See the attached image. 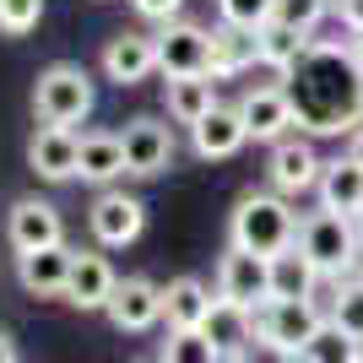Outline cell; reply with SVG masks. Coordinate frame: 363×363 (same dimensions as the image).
I'll list each match as a JSON object with an SVG mask.
<instances>
[{
  "label": "cell",
  "instance_id": "obj_30",
  "mask_svg": "<svg viewBox=\"0 0 363 363\" xmlns=\"http://www.w3.org/2000/svg\"><path fill=\"white\" fill-rule=\"evenodd\" d=\"M277 0H217V16H223V28H239V33H260L272 22Z\"/></svg>",
  "mask_w": 363,
  "mask_h": 363
},
{
  "label": "cell",
  "instance_id": "obj_35",
  "mask_svg": "<svg viewBox=\"0 0 363 363\" xmlns=\"http://www.w3.org/2000/svg\"><path fill=\"white\" fill-rule=\"evenodd\" d=\"M0 363H16V342L6 331H0Z\"/></svg>",
  "mask_w": 363,
  "mask_h": 363
},
{
  "label": "cell",
  "instance_id": "obj_5",
  "mask_svg": "<svg viewBox=\"0 0 363 363\" xmlns=\"http://www.w3.org/2000/svg\"><path fill=\"white\" fill-rule=\"evenodd\" d=\"M87 228L104 250H125V244H136L141 233H147V201L108 184V190H98V201H92Z\"/></svg>",
  "mask_w": 363,
  "mask_h": 363
},
{
  "label": "cell",
  "instance_id": "obj_4",
  "mask_svg": "<svg viewBox=\"0 0 363 363\" xmlns=\"http://www.w3.org/2000/svg\"><path fill=\"white\" fill-rule=\"evenodd\" d=\"M325 320H331V315H320L315 298H266V303L255 309V331L272 336L277 347H288L293 358H298V352L320 336V325H325Z\"/></svg>",
  "mask_w": 363,
  "mask_h": 363
},
{
  "label": "cell",
  "instance_id": "obj_38",
  "mask_svg": "<svg viewBox=\"0 0 363 363\" xmlns=\"http://www.w3.org/2000/svg\"><path fill=\"white\" fill-rule=\"evenodd\" d=\"M358 277H363V260H358Z\"/></svg>",
  "mask_w": 363,
  "mask_h": 363
},
{
  "label": "cell",
  "instance_id": "obj_8",
  "mask_svg": "<svg viewBox=\"0 0 363 363\" xmlns=\"http://www.w3.org/2000/svg\"><path fill=\"white\" fill-rule=\"evenodd\" d=\"M120 136H125V174L130 179H157L163 168H174V125L136 114Z\"/></svg>",
  "mask_w": 363,
  "mask_h": 363
},
{
  "label": "cell",
  "instance_id": "obj_2",
  "mask_svg": "<svg viewBox=\"0 0 363 363\" xmlns=\"http://www.w3.org/2000/svg\"><path fill=\"white\" fill-rule=\"evenodd\" d=\"M298 255L309 260L325 282L352 277V272H358V260H363V228H358V217L325 212V206L303 212L298 217Z\"/></svg>",
  "mask_w": 363,
  "mask_h": 363
},
{
  "label": "cell",
  "instance_id": "obj_22",
  "mask_svg": "<svg viewBox=\"0 0 363 363\" xmlns=\"http://www.w3.org/2000/svg\"><path fill=\"white\" fill-rule=\"evenodd\" d=\"M201 331L223 347V358H233V352L255 336V309H244V303H233V298H223V293H217V303H212V315H206V325H201Z\"/></svg>",
  "mask_w": 363,
  "mask_h": 363
},
{
  "label": "cell",
  "instance_id": "obj_36",
  "mask_svg": "<svg viewBox=\"0 0 363 363\" xmlns=\"http://www.w3.org/2000/svg\"><path fill=\"white\" fill-rule=\"evenodd\" d=\"M347 152H352V157L363 163V120H358V130H352V147H347Z\"/></svg>",
  "mask_w": 363,
  "mask_h": 363
},
{
  "label": "cell",
  "instance_id": "obj_15",
  "mask_svg": "<svg viewBox=\"0 0 363 363\" xmlns=\"http://www.w3.org/2000/svg\"><path fill=\"white\" fill-rule=\"evenodd\" d=\"M244 141H250V125H244L239 104H217L201 125H190V147H196V157H206V163L233 157Z\"/></svg>",
  "mask_w": 363,
  "mask_h": 363
},
{
  "label": "cell",
  "instance_id": "obj_7",
  "mask_svg": "<svg viewBox=\"0 0 363 363\" xmlns=\"http://www.w3.org/2000/svg\"><path fill=\"white\" fill-rule=\"evenodd\" d=\"M157 71L163 76H212V33L201 22H163L157 33Z\"/></svg>",
  "mask_w": 363,
  "mask_h": 363
},
{
  "label": "cell",
  "instance_id": "obj_39",
  "mask_svg": "<svg viewBox=\"0 0 363 363\" xmlns=\"http://www.w3.org/2000/svg\"><path fill=\"white\" fill-rule=\"evenodd\" d=\"M358 228H363V212H358Z\"/></svg>",
  "mask_w": 363,
  "mask_h": 363
},
{
  "label": "cell",
  "instance_id": "obj_31",
  "mask_svg": "<svg viewBox=\"0 0 363 363\" xmlns=\"http://www.w3.org/2000/svg\"><path fill=\"white\" fill-rule=\"evenodd\" d=\"M44 22V0H0V33L6 38H28Z\"/></svg>",
  "mask_w": 363,
  "mask_h": 363
},
{
  "label": "cell",
  "instance_id": "obj_11",
  "mask_svg": "<svg viewBox=\"0 0 363 363\" xmlns=\"http://www.w3.org/2000/svg\"><path fill=\"white\" fill-rule=\"evenodd\" d=\"M239 114H244V125H250V141H282V136H293V125H298L293 87H250L239 98Z\"/></svg>",
  "mask_w": 363,
  "mask_h": 363
},
{
  "label": "cell",
  "instance_id": "obj_10",
  "mask_svg": "<svg viewBox=\"0 0 363 363\" xmlns=\"http://www.w3.org/2000/svg\"><path fill=\"white\" fill-rule=\"evenodd\" d=\"M28 168L49 184H65L82 174V136L71 125H38L28 141Z\"/></svg>",
  "mask_w": 363,
  "mask_h": 363
},
{
  "label": "cell",
  "instance_id": "obj_18",
  "mask_svg": "<svg viewBox=\"0 0 363 363\" xmlns=\"http://www.w3.org/2000/svg\"><path fill=\"white\" fill-rule=\"evenodd\" d=\"M217 293L201 282V277H174L163 288V320L168 331H201L206 325V315H212Z\"/></svg>",
  "mask_w": 363,
  "mask_h": 363
},
{
  "label": "cell",
  "instance_id": "obj_13",
  "mask_svg": "<svg viewBox=\"0 0 363 363\" xmlns=\"http://www.w3.org/2000/svg\"><path fill=\"white\" fill-rule=\"evenodd\" d=\"M104 76L114 87H141L157 76V33H114L104 44Z\"/></svg>",
  "mask_w": 363,
  "mask_h": 363
},
{
  "label": "cell",
  "instance_id": "obj_20",
  "mask_svg": "<svg viewBox=\"0 0 363 363\" xmlns=\"http://www.w3.org/2000/svg\"><path fill=\"white\" fill-rule=\"evenodd\" d=\"M320 206L325 212H347V217H358L363 212V163L358 157H331L325 163V174H320Z\"/></svg>",
  "mask_w": 363,
  "mask_h": 363
},
{
  "label": "cell",
  "instance_id": "obj_33",
  "mask_svg": "<svg viewBox=\"0 0 363 363\" xmlns=\"http://www.w3.org/2000/svg\"><path fill=\"white\" fill-rule=\"evenodd\" d=\"M130 11H136L141 22H174V16L184 11V0H130Z\"/></svg>",
  "mask_w": 363,
  "mask_h": 363
},
{
  "label": "cell",
  "instance_id": "obj_27",
  "mask_svg": "<svg viewBox=\"0 0 363 363\" xmlns=\"http://www.w3.org/2000/svg\"><path fill=\"white\" fill-rule=\"evenodd\" d=\"M157 363H228V358H223V347H217L206 331H168Z\"/></svg>",
  "mask_w": 363,
  "mask_h": 363
},
{
  "label": "cell",
  "instance_id": "obj_21",
  "mask_svg": "<svg viewBox=\"0 0 363 363\" xmlns=\"http://www.w3.org/2000/svg\"><path fill=\"white\" fill-rule=\"evenodd\" d=\"M76 179L98 184V190H108L114 179H125V136H114V130L82 136V174H76Z\"/></svg>",
  "mask_w": 363,
  "mask_h": 363
},
{
  "label": "cell",
  "instance_id": "obj_1",
  "mask_svg": "<svg viewBox=\"0 0 363 363\" xmlns=\"http://www.w3.org/2000/svg\"><path fill=\"white\" fill-rule=\"evenodd\" d=\"M228 244L239 250H255V255L277 260L298 244V212H293L288 196L277 190H244L228 212Z\"/></svg>",
  "mask_w": 363,
  "mask_h": 363
},
{
  "label": "cell",
  "instance_id": "obj_23",
  "mask_svg": "<svg viewBox=\"0 0 363 363\" xmlns=\"http://www.w3.org/2000/svg\"><path fill=\"white\" fill-rule=\"evenodd\" d=\"M255 49H260V65H272V71L293 76L303 65V55H309V38L293 28H277V22H266V28L255 33Z\"/></svg>",
  "mask_w": 363,
  "mask_h": 363
},
{
  "label": "cell",
  "instance_id": "obj_37",
  "mask_svg": "<svg viewBox=\"0 0 363 363\" xmlns=\"http://www.w3.org/2000/svg\"><path fill=\"white\" fill-rule=\"evenodd\" d=\"M358 98H363V71H358Z\"/></svg>",
  "mask_w": 363,
  "mask_h": 363
},
{
  "label": "cell",
  "instance_id": "obj_25",
  "mask_svg": "<svg viewBox=\"0 0 363 363\" xmlns=\"http://www.w3.org/2000/svg\"><path fill=\"white\" fill-rule=\"evenodd\" d=\"M298 363H363V342L352 331H342L336 320H325L320 336L298 352Z\"/></svg>",
  "mask_w": 363,
  "mask_h": 363
},
{
  "label": "cell",
  "instance_id": "obj_16",
  "mask_svg": "<svg viewBox=\"0 0 363 363\" xmlns=\"http://www.w3.org/2000/svg\"><path fill=\"white\" fill-rule=\"evenodd\" d=\"M71 266H76V250H71V244H49V250L16 255V277H22V288L38 293V298H65Z\"/></svg>",
  "mask_w": 363,
  "mask_h": 363
},
{
  "label": "cell",
  "instance_id": "obj_19",
  "mask_svg": "<svg viewBox=\"0 0 363 363\" xmlns=\"http://www.w3.org/2000/svg\"><path fill=\"white\" fill-rule=\"evenodd\" d=\"M217 76H168L163 82V104H168V120L174 125H201L206 114L217 108Z\"/></svg>",
  "mask_w": 363,
  "mask_h": 363
},
{
  "label": "cell",
  "instance_id": "obj_3",
  "mask_svg": "<svg viewBox=\"0 0 363 363\" xmlns=\"http://www.w3.org/2000/svg\"><path fill=\"white\" fill-rule=\"evenodd\" d=\"M98 108V92H92V76L82 71V65L71 60H55L38 71V82H33V114L44 125H82Z\"/></svg>",
  "mask_w": 363,
  "mask_h": 363
},
{
  "label": "cell",
  "instance_id": "obj_29",
  "mask_svg": "<svg viewBox=\"0 0 363 363\" xmlns=\"http://www.w3.org/2000/svg\"><path fill=\"white\" fill-rule=\"evenodd\" d=\"M325 11H331V0H277V11H272V22L277 28H293V33H309L325 22Z\"/></svg>",
  "mask_w": 363,
  "mask_h": 363
},
{
  "label": "cell",
  "instance_id": "obj_9",
  "mask_svg": "<svg viewBox=\"0 0 363 363\" xmlns=\"http://www.w3.org/2000/svg\"><path fill=\"white\" fill-rule=\"evenodd\" d=\"M217 293L244 303V309H260V303L272 298V260L255 255V250L228 244V255L217 260Z\"/></svg>",
  "mask_w": 363,
  "mask_h": 363
},
{
  "label": "cell",
  "instance_id": "obj_26",
  "mask_svg": "<svg viewBox=\"0 0 363 363\" xmlns=\"http://www.w3.org/2000/svg\"><path fill=\"white\" fill-rule=\"evenodd\" d=\"M250 60H260L255 33H239V28H217L212 33V76H233Z\"/></svg>",
  "mask_w": 363,
  "mask_h": 363
},
{
  "label": "cell",
  "instance_id": "obj_17",
  "mask_svg": "<svg viewBox=\"0 0 363 363\" xmlns=\"http://www.w3.org/2000/svg\"><path fill=\"white\" fill-rule=\"evenodd\" d=\"M114 288H120V277H114L108 255H98V250H76L71 282H65V303H76V309H108Z\"/></svg>",
  "mask_w": 363,
  "mask_h": 363
},
{
  "label": "cell",
  "instance_id": "obj_24",
  "mask_svg": "<svg viewBox=\"0 0 363 363\" xmlns=\"http://www.w3.org/2000/svg\"><path fill=\"white\" fill-rule=\"evenodd\" d=\"M320 282H325V277H320L315 266L298 255V244H293L288 255L272 260V298H315Z\"/></svg>",
  "mask_w": 363,
  "mask_h": 363
},
{
  "label": "cell",
  "instance_id": "obj_32",
  "mask_svg": "<svg viewBox=\"0 0 363 363\" xmlns=\"http://www.w3.org/2000/svg\"><path fill=\"white\" fill-rule=\"evenodd\" d=\"M228 363H298V358H293L288 347H277L272 336H260V331H255V336H250V342H244V347L233 352Z\"/></svg>",
  "mask_w": 363,
  "mask_h": 363
},
{
  "label": "cell",
  "instance_id": "obj_6",
  "mask_svg": "<svg viewBox=\"0 0 363 363\" xmlns=\"http://www.w3.org/2000/svg\"><path fill=\"white\" fill-rule=\"evenodd\" d=\"M320 174H325V163H320V152L309 136H282L272 141V157H266V179H272L277 196H303V190H320Z\"/></svg>",
  "mask_w": 363,
  "mask_h": 363
},
{
  "label": "cell",
  "instance_id": "obj_14",
  "mask_svg": "<svg viewBox=\"0 0 363 363\" xmlns=\"http://www.w3.org/2000/svg\"><path fill=\"white\" fill-rule=\"evenodd\" d=\"M120 331H152L157 320H163V288L152 282V277H120V288H114V298H108L104 309Z\"/></svg>",
  "mask_w": 363,
  "mask_h": 363
},
{
  "label": "cell",
  "instance_id": "obj_28",
  "mask_svg": "<svg viewBox=\"0 0 363 363\" xmlns=\"http://www.w3.org/2000/svg\"><path fill=\"white\" fill-rule=\"evenodd\" d=\"M331 320L342 325V331H352L363 342V277H342L336 282V298H331Z\"/></svg>",
  "mask_w": 363,
  "mask_h": 363
},
{
  "label": "cell",
  "instance_id": "obj_12",
  "mask_svg": "<svg viewBox=\"0 0 363 363\" xmlns=\"http://www.w3.org/2000/svg\"><path fill=\"white\" fill-rule=\"evenodd\" d=\"M6 239H11L16 255H33V250H49V244H65V223L60 212L38 196H22L11 201V212H6Z\"/></svg>",
  "mask_w": 363,
  "mask_h": 363
},
{
  "label": "cell",
  "instance_id": "obj_34",
  "mask_svg": "<svg viewBox=\"0 0 363 363\" xmlns=\"http://www.w3.org/2000/svg\"><path fill=\"white\" fill-rule=\"evenodd\" d=\"M342 22H347L352 33H363V0H342Z\"/></svg>",
  "mask_w": 363,
  "mask_h": 363
}]
</instances>
